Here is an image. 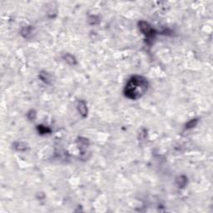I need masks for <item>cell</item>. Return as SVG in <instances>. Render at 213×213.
<instances>
[{
  "instance_id": "obj_1",
  "label": "cell",
  "mask_w": 213,
  "mask_h": 213,
  "mask_svg": "<svg viewBox=\"0 0 213 213\" xmlns=\"http://www.w3.org/2000/svg\"><path fill=\"white\" fill-rule=\"evenodd\" d=\"M148 88L147 80L141 76H134L131 78L125 86V96L129 99H138L144 95Z\"/></svg>"
},
{
  "instance_id": "obj_2",
  "label": "cell",
  "mask_w": 213,
  "mask_h": 213,
  "mask_svg": "<svg viewBox=\"0 0 213 213\" xmlns=\"http://www.w3.org/2000/svg\"><path fill=\"white\" fill-rule=\"evenodd\" d=\"M140 28L142 32L146 36L147 38H152L154 36V30L152 29L151 26H149V24L147 22H140Z\"/></svg>"
},
{
  "instance_id": "obj_3",
  "label": "cell",
  "mask_w": 213,
  "mask_h": 213,
  "mask_svg": "<svg viewBox=\"0 0 213 213\" xmlns=\"http://www.w3.org/2000/svg\"><path fill=\"white\" fill-rule=\"evenodd\" d=\"M78 111H79L80 114L83 115V117H86L87 116V112H88V109H87V106L85 104L84 102L83 101H80L78 102Z\"/></svg>"
},
{
  "instance_id": "obj_4",
  "label": "cell",
  "mask_w": 213,
  "mask_h": 213,
  "mask_svg": "<svg viewBox=\"0 0 213 213\" xmlns=\"http://www.w3.org/2000/svg\"><path fill=\"white\" fill-rule=\"evenodd\" d=\"M66 59L67 62H69L71 64H74L75 63V59L72 56V55H67Z\"/></svg>"
},
{
  "instance_id": "obj_5",
  "label": "cell",
  "mask_w": 213,
  "mask_h": 213,
  "mask_svg": "<svg viewBox=\"0 0 213 213\" xmlns=\"http://www.w3.org/2000/svg\"><path fill=\"white\" fill-rule=\"evenodd\" d=\"M39 128V132L41 133H47L48 132H50V130L47 128H44V127H43V126H38Z\"/></svg>"
}]
</instances>
